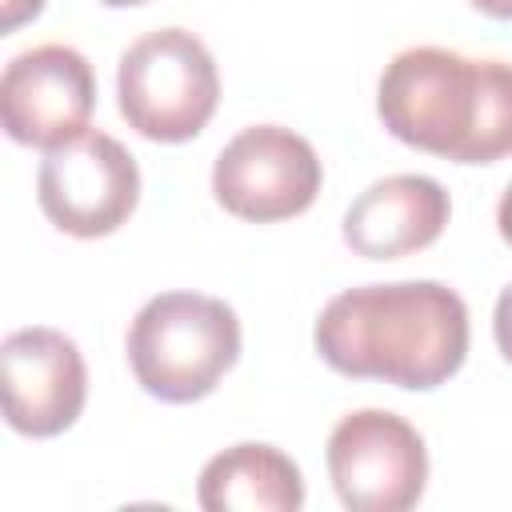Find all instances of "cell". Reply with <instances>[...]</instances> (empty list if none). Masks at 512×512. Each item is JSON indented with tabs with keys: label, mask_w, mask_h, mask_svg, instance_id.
I'll return each instance as SVG.
<instances>
[{
	"label": "cell",
	"mask_w": 512,
	"mask_h": 512,
	"mask_svg": "<svg viewBox=\"0 0 512 512\" xmlns=\"http://www.w3.org/2000/svg\"><path fill=\"white\" fill-rule=\"evenodd\" d=\"M196 500L208 512H296L304 504V480L280 448L236 444L204 464Z\"/></svg>",
	"instance_id": "8fae6325"
},
{
	"label": "cell",
	"mask_w": 512,
	"mask_h": 512,
	"mask_svg": "<svg viewBox=\"0 0 512 512\" xmlns=\"http://www.w3.org/2000/svg\"><path fill=\"white\" fill-rule=\"evenodd\" d=\"M4 420L20 436H60L76 424L88 396L80 348L56 328H20L0 344Z\"/></svg>",
	"instance_id": "9c48e42d"
},
{
	"label": "cell",
	"mask_w": 512,
	"mask_h": 512,
	"mask_svg": "<svg viewBox=\"0 0 512 512\" xmlns=\"http://www.w3.org/2000/svg\"><path fill=\"white\" fill-rule=\"evenodd\" d=\"M312 340L340 376L428 392L468 356V304L440 280L364 284L324 304Z\"/></svg>",
	"instance_id": "6da1fadb"
},
{
	"label": "cell",
	"mask_w": 512,
	"mask_h": 512,
	"mask_svg": "<svg viewBox=\"0 0 512 512\" xmlns=\"http://www.w3.org/2000/svg\"><path fill=\"white\" fill-rule=\"evenodd\" d=\"M496 224H500V236L512 244V184H508V192L500 196V208H496Z\"/></svg>",
	"instance_id": "9a60e30c"
},
{
	"label": "cell",
	"mask_w": 512,
	"mask_h": 512,
	"mask_svg": "<svg viewBox=\"0 0 512 512\" xmlns=\"http://www.w3.org/2000/svg\"><path fill=\"white\" fill-rule=\"evenodd\" d=\"M324 184V168L316 148L280 124H252L236 132L212 168V192L216 200L256 224L288 220L312 208L316 192Z\"/></svg>",
	"instance_id": "52a82bcc"
},
{
	"label": "cell",
	"mask_w": 512,
	"mask_h": 512,
	"mask_svg": "<svg viewBox=\"0 0 512 512\" xmlns=\"http://www.w3.org/2000/svg\"><path fill=\"white\" fill-rule=\"evenodd\" d=\"M452 216L440 180L396 172L368 184L344 212V244L368 260H396L428 248Z\"/></svg>",
	"instance_id": "30bf717a"
},
{
	"label": "cell",
	"mask_w": 512,
	"mask_h": 512,
	"mask_svg": "<svg viewBox=\"0 0 512 512\" xmlns=\"http://www.w3.org/2000/svg\"><path fill=\"white\" fill-rule=\"evenodd\" d=\"M472 8H480L484 16H496V20H512V0H472Z\"/></svg>",
	"instance_id": "2e32d148"
},
{
	"label": "cell",
	"mask_w": 512,
	"mask_h": 512,
	"mask_svg": "<svg viewBox=\"0 0 512 512\" xmlns=\"http://www.w3.org/2000/svg\"><path fill=\"white\" fill-rule=\"evenodd\" d=\"M492 332H496V344L504 352V360L512 364V284L500 292L496 300V316H492Z\"/></svg>",
	"instance_id": "4fadbf2b"
},
{
	"label": "cell",
	"mask_w": 512,
	"mask_h": 512,
	"mask_svg": "<svg viewBox=\"0 0 512 512\" xmlns=\"http://www.w3.org/2000/svg\"><path fill=\"white\" fill-rule=\"evenodd\" d=\"M512 152V64L480 60V108L456 164H492Z\"/></svg>",
	"instance_id": "7c38bea8"
},
{
	"label": "cell",
	"mask_w": 512,
	"mask_h": 512,
	"mask_svg": "<svg viewBox=\"0 0 512 512\" xmlns=\"http://www.w3.org/2000/svg\"><path fill=\"white\" fill-rule=\"evenodd\" d=\"M100 4H108V8H132V4H144V0H100Z\"/></svg>",
	"instance_id": "e0dca14e"
},
{
	"label": "cell",
	"mask_w": 512,
	"mask_h": 512,
	"mask_svg": "<svg viewBox=\"0 0 512 512\" xmlns=\"http://www.w3.org/2000/svg\"><path fill=\"white\" fill-rule=\"evenodd\" d=\"M96 108L92 64L68 44H36L4 64L0 120L16 144L56 148L88 128Z\"/></svg>",
	"instance_id": "ba28073f"
},
{
	"label": "cell",
	"mask_w": 512,
	"mask_h": 512,
	"mask_svg": "<svg viewBox=\"0 0 512 512\" xmlns=\"http://www.w3.org/2000/svg\"><path fill=\"white\" fill-rule=\"evenodd\" d=\"M36 200L60 232L96 240L128 224V216L136 212L140 168L116 136L84 128L80 136L44 152Z\"/></svg>",
	"instance_id": "5b68a950"
},
{
	"label": "cell",
	"mask_w": 512,
	"mask_h": 512,
	"mask_svg": "<svg viewBox=\"0 0 512 512\" xmlns=\"http://www.w3.org/2000/svg\"><path fill=\"white\" fill-rule=\"evenodd\" d=\"M44 0H0V32H16L24 20L40 16Z\"/></svg>",
	"instance_id": "5bb4252c"
},
{
	"label": "cell",
	"mask_w": 512,
	"mask_h": 512,
	"mask_svg": "<svg viewBox=\"0 0 512 512\" xmlns=\"http://www.w3.org/2000/svg\"><path fill=\"white\" fill-rule=\"evenodd\" d=\"M120 116L144 140L184 144L212 120L220 104L216 60L200 36L184 28H160L140 36L116 72Z\"/></svg>",
	"instance_id": "3957f363"
},
{
	"label": "cell",
	"mask_w": 512,
	"mask_h": 512,
	"mask_svg": "<svg viewBox=\"0 0 512 512\" xmlns=\"http://www.w3.org/2000/svg\"><path fill=\"white\" fill-rule=\"evenodd\" d=\"M480 108V60L448 48H408L392 56L376 88L384 128L432 156L460 160Z\"/></svg>",
	"instance_id": "277c9868"
},
{
	"label": "cell",
	"mask_w": 512,
	"mask_h": 512,
	"mask_svg": "<svg viewBox=\"0 0 512 512\" xmlns=\"http://www.w3.org/2000/svg\"><path fill=\"white\" fill-rule=\"evenodd\" d=\"M240 356L236 312L204 292H160L128 328L136 384L164 404L208 396Z\"/></svg>",
	"instance_id": "7a4b0ae2"
},
{
	"label": "cell",
	"mask_w": 512,
	"mask_h": 512,
	"mask_svg": "<svg viewBox=\"0 0 512 512\" xmlns=\"http://www.w3.org/2000/svg\"><path fill=\"white\" fill-rule=\"evenodd\" d=\"M328 476L352 512H404L424 496L428 452L404 416L360 408L328 436Z\"/></svg>",
	"instance_id": "8992f818"
}]
</instances>
